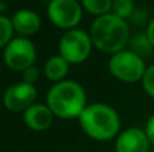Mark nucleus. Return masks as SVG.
<instances>
[{"instance_id":"nucleus-10","label":"nucleus","mask_w":154,"mask_h":152,"mask_svg":"<svg viewBox=\"0 0 154 152\" xmlns=\"http://www.w3.org/2000/svg\"><path fill=\"white\" fill-rule=\"evenodd\" d=\"M23 123L32 132H45L53 125L56 116L50 110V108L45 104L35 102L30 108H27L23 113Z\"/></svg>"},{"instance_id":"nucleus-8","label":"nucleus","mask_w":154,"mask_h":152,"mask_svg":"<svg viewBox=\"0 0 154 152\" xmlns=\"http://www.w3.org/2000/svg\"><path fill=\"white\" fill-rule=\"evenodd\" d=\"M38 97V90L34 83H29L24 81H19L10 85L4 90L2 97L3 107L8 112L23 113L27 108L35 104Z\"/></svg>"},{"instance_id":"nucleus-18","label":"nucleus","mask_w":154,"mask_h":152,"mask_svg":"<svg viewBox=\"0 0 154 152\" xmlns=\"http://www.w3.org/2000/svg\"><path fill=\"white\" fill-rule=\"evenodd\" d=\"M38 78H39V69L35 65L27 67L26 70L22 72V81H24V82L35 83L38 81Z\"/></svg>"},{"instance_id":"nucleus-15","label":"nucleus","mask_w":154,"mask_h":152,"mask_svg":"<svg viewBox=\"0 0 154 152\" xmlns=\"http://www.w3.org/2000/svg\"><path fill=\"white\" fill-rule=\"evenodd\" d=\"M135 10H137V7H135L134 0H114L111 12L114 15H116L118 18L128 20Z\"/></svg>"},{"instance_id":"nucleus-5","label":"nucleus","mask_w":154,"mask_h":152,"mask_svg":"<svg viewBox=\"0 0 154 152\" xmlns=\"http://www.w3.org/2000/svg\"><path fill=\"white\" fill-rule=\"evenodd\" d=\"M93 43L89 31L82 28L68 30L62 34L58 42V54L70 65H80L91 57Z\"/></svg>"},{"instance_id":"nucleus-22","label":"nucleus","mask_w":154,"mask_h":152,"mask_svg":"<svg viewBox=\"0 0 154 152\" xmlns=\"http://www.w3.org/2000/svg\"><path fill=\"white\" fill-rule=\"evenodd\" d=\"M8 3L4 1V0H0V15H4V12L8 10Z\"/></svg>"},{"instance_id":"nucleus-6","label":"nucleus","mask_w":154,"mask_h":152,"mask_svg":"<svg viewBox=\"0 0 154 152\" xmlns=\"http://www.w3.org/2000/svg\"><path fill=\"white\" fill-rule=\"evenodd\" d=\"M37 47L30 38L15 37L3 48V62L12 72L22 73L35 65Z\"/></svg>"},{"instance_id":"nucleus-17","label":"nucleus","mask_w":154,"mask_h":152,"mask_svg":"<svg viewBox=\"0 0 154 152\" xmlns=\"http://www.w3.org/2000/svg\"><path fill=\"white\" fill-rule=\"evenodd\" d=\"M141 83L145 93L150 98H154V63L149 65L146 67V72H145L143 77H142Z\"/></svg>"},{"instance_id":"nucleus-12","label":"nucleus","mask_w":154,"mask_h":152,"mask_svg":"<svg viewBox=\"0 0 154 152\" xmlns=\"http://www.w3.org/2000/svg\"><path fill=\"white\" fill-rule=\"evenodd\" d=\"M70 63L64 59L60 54L51 55L43 65V75L46 80L51 81L53 83L61 82L66 80V75L69 73Z\"/></svg>"},{"instance_id":"nucleus-14","label":"nucleus","mask_w":154,"mask_h":152,"mask_svg":"<svg viewBox=\"0 0 154 152\" xmlns=\"http://www.w3.org/2000/svg\"><path fill=\"white\" fill-rule=\"evenodd\" d=\"M130 50L134 51L135 54L141 55L142 58H146L147 55L152 54V51L154 50V47L150 43L149 38H147L146 34H137L134 35L130 39Z\"/></svg>"},{"instance_id":"nucleus-13","label":"nucleus","mask_w":154,"mask_h":152,"mask_svg":"<svg viewBox=\"0 0 154 152\" xmlns=\"http://www.w3.org/2000/svg\"><path fill=\"white\" fill-rule=\"evenodd\" d=\"M80 3L85 12L99 18L111 12L114 0H80Z\"/></svg>"},{"instance_id":"nucleus-23","label":"nucleus","mask_w":154,"mask_h":152,"mask_svg":"<svg viewBox=\"0 0 154 152\" xmlns=\"http://www.w3.org/2000/svg\"><path fill=\"white\" fill-rule=\"evenodd\" d=\"M150 152H154V151H150Z\"/></svg>"},{"instance_id":"nucleus-3","label":"nucleus","mask_w":154,"mask_h":152,"mask_svg":"<svg viewBox=\"0 0 154 152\" xmlns=\"http://www.w3.org/2000/svg\"><path fill=\"white\" fill-rule=\"evenodd\" d=\"M46 105L58 118H79L88 105L87 92L77 81L64 80L50 86L46 93Z\"/></svg>"},{"instance_id":"nucleus-19","label":"nucleus","mask_w":154,"mask_h":152,"mask_svg":"<svg viewBox=\"0 0 154 152\" xmlns=\"http://www.w3.org/2000/svg\"><path fill=\"white\" fill-rule=\"evenodd\" d=\"M128 20H130V23H133L134 26H145V24L147 26V23H149L150 19L147 18V13L145 12L143 10H141V8H137Z\"/></svg>"},{"instance_id":"nucleus-16","label":"nucleus","mask_w":154,"mask_h":152,"mask_svg":"<svg viewBox=\"0 0 154 152\" xmlns=\"http://www.w3.org/2000/svg\"><path fill=\"white\" fill-rule=\"evenodd\" d=\"M15 30L12 26V20L7 15H0V48H4L14 39Z\"/></svg>"},{"instance_id":"nucleus-20","label":"nucleus","mask_w":154,"mask_h":152,"mask_svg":"<svg viewBox=\"0 0 154 152\" xmlns=\"http://www.w3.org/2000/svg\"><path fill=\"white\" fill-rule=\"evenodd\" d=\"M143 129H145V132H146L147 137H149V140H150V144L154 147V113L147 118L146 125H145Z\"/></svg>"},{"instance_id":"nucleus-2","label":"nucleus","mask_w":154,"mask_h":152,"mask_svg":"<svg viewBox=\"0 0 154 152\" xmlns=\"http://www.w3.org/2000/svg\"><path fill=\"white\" fill-rule=\"evenodd\" d=\"M81 131L96 142H108L116 139L120 133V116L115 108L104 102L88 104L77 118Z\"/></svg>"},{"instance_id":"nucleus-7","label":"nucleus","mask_w":154,"mask_h":152,"mask_svg":"<svg viewBox=\"0 0 154 152\" xmlns=\"http://www.w3.org/2000/svg\"><path fill=\"white\" fill-rule=\"evenodd\" d=\"M46 13L51 24L68 31L77 28L82 19L84 10L79 0H50Z\"/></svg>"},{"instance_id":"nucleus-11","label":"nucleus","mask_w":154,"mask_h":152,"mask_svg":"<svg viewBox=\"0 0 154 152\" xmlns=\"http://www.w3.org/2000/svg\"><path fill=\"white\" fill-rule=\"evenodd\" d=\"M12 26L18 37L30 38L35 35L42 27V19L39 13L35 12L34 10L29 8H22L12 13L11 16Z\"/></svg>"},{"instance_id":"nucleus-4","label":"nucleus","mask_w":154,"mask_h":152,"mask_svg":"<svg viewBox=\"0 0 154 152\" xmlns=\"http://www.w3.org/2000/svg\"><path fill=\"white\" fill-rule=\"evenodd\" d=\"M145 58L135 54L130 48L115 53L108 59V72L115 80L125 83L141 82L146 72Z\"/></svg>"},{"instance_id":"nucleus-9","label":"nucleus","mask_w":154,"mask_h":152,"mask_svg":"<svg viewBox=\"0 0 154 152\" xmlns=\"http://www.w3.org/2000/svg\"><path fill=\"white\" fill-rule=\"evenodd\" d=\"M150 140L145 129L138 127L120 131L115 139V152H150Z\"/></svg>"},{"instance_id":"nucleus-1","label":"nucleus","mask_w":154,"mask_h":152,"mask_svg":"<svg viewBox=\"0 0 154 152\" xmlns=\"http://www.w3.org/2000/svg\"><path fill=\"white\" fill-rule=\"evenodd\" d=\"M89 35L93 47L109 55L125 50L131 39L128 22L112 12L95 18L89 27Z\"/></svg>"},{"instance_id":"nucleus-21","label":"nucleus","mask_w":154,"mask_h":152,"mask_svg":"<svg viewBox=\"0 0 154 152\" xmlns=\"http://www.w3.org/2000/svg\"><path fill=\"white\" fill-rule=\"evenodd\" d=\"M145 34L147 35L150 43H152V46L154 47V18H152L149 20V23H147V26H146V31H145Z\"/></svg>"}]
</instances>
